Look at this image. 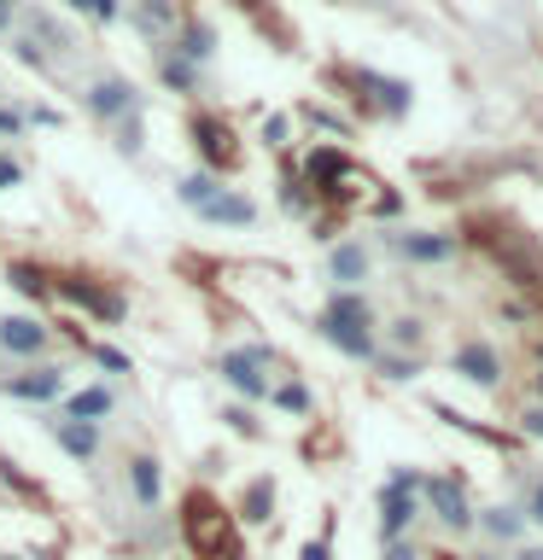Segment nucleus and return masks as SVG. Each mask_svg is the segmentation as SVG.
Wrapping results in <instances>:
<instances>
[{"mask_svg":"<svg viewBox=\"0 0 543 560\" xmlns=\"http://www.w3.org/2000/svg\"><path fill=\"white\" fill-rule=\"evenodd\" d=\"M187 542L199 549V560H228L234 555V514H222L210 497H187Z\"/></svg>","mask_w":543,"mask_h":560,"instance_id":"obj_1","label":"nucleus"},{"mask_svg":"<svg viewBox=\"0 0 543 560\" xmlns=\"http://www.w3.org/2000/svg\"><path fill=\"white\" fill-rule=\"evenodd\" d=\"M415 490H420V479L409 467H397L392 485L380 490V537L385 542H403V532L420 520V497H415Z\"/></svg>","mask_w":543,"mask_h":560,"instance_id":"obj_2","label":"nucleus"},{"mask_svg":"<svg viewBox=\"0 0 543 560\" xmlns=\"http://www.w3.org/2000/svg\"><path fill=\"white\" fill-rule=\"evenodd\" d=\"M420 497H427V508L438 514L444 532H467V525H473V508H467V497H462V485H455V479H427V485H420Z\"/></svg>","mask_w":543,"mask_h":560,"instance_id":"obj_3","label":"nucleus"},{"mask_svg":"<svg viewBox=\"0 0 543 560\" xmlns=\"http://www.w3.org/2000/svg\"><path fill=\"white\" fill-rule=\"evenodd\" d=\"M263 362H269V350H234V357H222V380L234 385V392H245V397H269Z\"/></svg>","mask_w":543,"mask_h":560,"instance_id":"obj_4","label":"nucleus"},{"mask_svg":"<svg viewBox=\"0 0 543 560\" xmlns=\"http://www.w3.org/2000/svg\"><path fill=\"white\" fill-rule=\"evenodd\" d=\"M88 112H94V117H105V122H117V117H129L135 112V88L129 82H94V88H88Z\"/></svg>","mask_w":543,"mask_h":560,"instance_id":"obj_5","label":"nucleus"},{"mask_svg":"<svg viewBox=\"0 0 543 560\" xmlns=\"http://www.w3.org/2000/svg\"><path fill=\"white\" fill-rule=\"evenodd\" d=\"M0 350H12V357H35V350H47V327L30 322V315H7V322H0Z\"/></svg>","mask_w":543,"mask_h":560,"instance_id":"obj_6","label":"nucleus"},{"mask_svg":"<svg viewBox=\"0 0 543 560\" xmlns=\"http://www.w3.org/2000/svg\"><path fill=\"white\" fill-rule=\"evenodd\" d=\"M0 392H7V397H24V402H47V397L65 392V374H59V368H35V374L0 380Z\"/></svg>","mask_w":543,"mask_h":560,"instance_id":"obj_7","label":"nucleus"},{"mask_svg":"<svg viewBox=\"0 0 543 560\" xmlns=\"http://www.w3.org/2000/svg\"><path fill=\"white\" fill-rule=\"evenodd\" d=\"M455 374H462L467 385H497L502 362H497V350H490V345H462V350H455Z\"/></svg>","mask_w":543,"mask_h":560,"instance_id":"obj_8","label":"nucleus"},{"mask_svg":"<svg viewBox=\"0 0 543 560\" xmlns=\"http://www.w3.org/2000/svg\"><path fill=\"white\" fill-rule=\"evenodd\" d=\"M53 438H59V450H70L77 462H94V450H100L94 420H53Z\"/></svg>","mask_w":543,"mask_h":560,"instance_id":"obj_9","label":"nucleus"},{"mask_svg":"<svg viewBox=\"0 0 543 560\" xmlns=\"http://www.w3.org/2000/svg\"><path fill=\"white\" fill-rule=\"evenodd\" d=\"M199 217H205V222H228V228H245V222L257 217V205H252V199H240V192H217V199H210V205H199Z\"/></svg>","mask_w":543,"mask_h":560,"instance_id":"obj_10","label":"nucleus"},{"mask_svg":"<svg viewBox=\"0 0 543 560\" xmlns=\"http://www.w3.org/2000/svg\"><path fill=\"white\" fill-rule=\"evenodd\" d=\"M129 490H135V502H140V508H152V502H158V490H164V472H158L152 455H135V462H129Z\"/></svg>","mask_w":543,"mask_h":560,"instance_id":"obj_11","label":"nucleus"},{"mask_svg":"<svg viewBox=\"0 0 543 560\" xmlns=\"http://www.w3.org/2000/svg\"><path fill=\"white\" fill-rule=\"evenodd\" d=\"M322 339L339 345L345 357H374V332L368 327H345V322H322Z\"/></svg>","mask_w":543,"mask_h":560,"instance_id":"obj_12","label":"nucleus"},{"mask_svg":"<svg viewBox=\"0 0 543 560\" xmlns=\"http://www.w3.org/2000/svg\"><path fill=\"white\" fill-rule=\"evenodd\" d=\"M59 292H70L77 304H88L94 315H105V322H123V298L100 292V287H82V280H59Z\"/></svg>","mask_w":543,"mask_h":560,"instance_id":"obj_13","label":"nucleus"},{"mask_svg":"<svg viewBox=\"0 0 543 560\" xmlns=\"http://www.w3.org/2000/svg\"><path fill=\"white\" fill-rule=\"evenodd\" d=\"M368 275V252L357 240H345V245H333V280L339 287H357V280Z\"/></svg>","mask_w":543,"mask_h":560,"instance_id":"obj_14","label":"nucleus"},{"mask_svg":"<svg viewBox=\"0 0 543 560\" xmlns=\"http://www.w3.org/2000/svg\"><path fill=\"white\" fill-rule=\"evenodd\" d=\"M193 135H199V147L210 152V164H222V170H228V164H240V152L228 147V140H234V135H228L217 117H205V122H199V129H193Z\"/></svg>","mask_w":543,"mask_h":560,"instance_id":"obj_15","label":"nucleus"},{"mask_svg":"<svg viewBox=\"0 0 543 560\" xmlns=\"http://www.w3.org/2000/svg\"><path fill=\"white\" fill-rule=\"evenodd\" d=\"M100 415H112V392H105V385H88V392L70 397L65 420H94V427H100Z\"/></svg>","mask_w":543,"mask_h":560,"instance_id":"obj_16","label":"nucleus"},{"mask_svg":"<svg viewBox=\"0 0 543 560\" xmlns=\"http://www.w3.org/2000/svg\"><path fill=\"white\" fill-rule=\"evenodd\" d=\"M217 192H222V182H217V175H205V170H199V175H187V182L175 187V199L199 210V205H210V199H217Z\"/></svg>","mask_w":543,"mask_h":560,"instance_id":"obj_17","label":"nucleus"},{"mask_svg":"<svg viewBox=\"0 0 543 560\" xmlns=\"http://www.w3.org/2000/svg\"><path fill=\"white\" fill-rule=\"evenodd\" d=\"M327 322L368 327V310H362V298H357V292H333V304H327Z\"/></svg>","mask_w":543,"mask_h":560,"instance_id":"obj_18","label":"nucleus"},{"mask_svg":"<svg viewBox=\"0 0 543 560\" xmlns=\"http://www.w3.org/2000/svg\"><path fill=\"white\" fill-rule=\"evenodd\" d=\"M403 252L420 257V262H438V257H450V240L444 234H409V240H403Z\"/></svg>","mask_w":543,"mask_h":560,"instance_id":"obj_19","label":"nucleus"},{"mask_svg":"<svg viewBox=\"0 0 543 560\" xmlns=\"http://www.w3.org/2000/svg\"><path fill=\"white\" fill-rule=\"evenodd\" d=\"M269 514H275V485H269V479H257V485H252V497H245V520L263 525Z\"/></svg>","mask_w":543,"mask_h":560,"instance_id":"obj_20","label":"nucleus"},{"mask_svg":"<svg viewBox=\"0 0 543 560\" xmlns=\"http://www.w3.org/2000/svg\"><path fill=\"white\" fill-rule=\"evenodd\" d=\"M269 397H275L287 415H304V409H310V392H304L298 380H287V385H269Z\"/></svg>","mask_w":543,"mask_h":560,"instance_id":"obj_21","label":"nucleus"},{"mask_svg":"<svg viewBox=\"0 0 543 560\" xmlns=\"http://www.w3.org/2000/svg\"><path fill=\"white\" fill-rule=\"evenodd\" d=\"M70 7H77L82 18H100V24H112V18L123 12V7H117V0H70Z\"/></svg>","mask_w":543,"mask_h":560,"instance_id":"obj_22","label":"nucleus"},{"mask_svg":"<svg viewBox=\"0 0 543 560\" xmlns=\"http://www.w3.org/2000/svg\"><path fill=\"white\" fill-rule=\"evenodd\" d=\"M485 525H490V537H515V532H520L515 508H497V514H485Z\"/></svg>","mask_w":543,"mask_h":560,"instance_id":"obj_23","label":"nucleus"},{"mask_svg":"<svg viewBox=\"0 0 543 560\" xmlns=\"http://www.w3.org/2000/svg\"><path fill=\"white\" fill-rule=\"evenodd\" d=\"M12 287H18V292H30V298H42V292H47V287H42V275H35L30 262H18V269H12Z\"/></svg>","mask_w":543,"mask_h":560,"instance_id":"obj_24","label":"nucleus"},{"mask_svg":"<svg viewBox=\"0 0 543 560\" xmlns=\"http://www.w3.org/2000/svg\"><path fill=\"white\" fill-rule=\"evenodd\" d=\"M140 24H147V30H170V7H164V0H147V7H140Z\"/></svg>","mask_w":543,"mask_h":560,"instance_id":"obj_25","label":"nucleus"},{"mask_svg":"<svg viewBox=\"0 0 543 560\" xmlns=\"http://www.w3.org/2000/svg\"><path fill=\"white\" fill-rule=\"evenodd\" d=\"M182 52H187V59H210V30H187Z\"/></svg>","mask_w":543,"mask_h":560,"instance_id":"obj_26","label":"nucleus"},{"mask_svg":"<svg viewBox=\"0 0 543 560\" xmlns=\"http://www.w3.org/2000/svg\"><path fill=\"white\" fill-rule=\"evenodd\" d=\"M380 374H385V380H415V362H409V357H385Z\"/></svg>","mask_w":543,"mask_h":560,"instance_id":"obj_27","label":"nucleus"},{"mask_svg":"<svg viewBox=\"0 0 543 560\" xmlns=\"http://www.w3.org/2000/svg\"><path fill=\"white\" fill-rule=\"evenodd\" d=\"M392 339H397V345H420V322H397Z\"/></svg>","mask_w":543,"mask_h":560,"instance_id":"obj_28","label":"nucleus"},{"mask_svg":"<svg viewBox=\"0 0 543 560\" xmlns=\"http://www.w3.org/2000/svg\"><path fill=\"white\" fill-rule=\"evenodd\" d=\"M18 47V59H24V65H35V70H42L47 59H42V47H35V42H12Z\"/></svg>","mask_w":543,"mask_h":560,"instance_id":"obj_29","label":"nucleus"},{"mask_svg":"<svg viewBox=\"0 0 543 560\" xmlns=\"http://www.w3.org/2000/svg\"><path fill=\"white\" fill-rule=\"evenodd\" d=\"M100 368H112V374H123V368H129V357H123V350H105V345H100Z\"/></svg>","mask_w":543,"mask_h":560,"instance_id":"obj_30","label":"nucleus"},{"mask_svg":"<svg viewBox=\"0 0 543 560\" xmlns=\"http://www.w3.org/2000/svg\"><path fill=\"white\" fill-rule=\"evenodd\" d=\"M164 77H170L175 88H193V70H187V65H175V59L164 65Z\"/></svg>","mask_w":543,"mask_h":560,"instance_id":"obj_31","label":"nucleus"},{"mask_svg":"<svg viewBox=\"0 0 543 560\" xmlns=\"http://www.w3.org/2000/svg\"><path fill=\"white\" fill-rule=\"evenodd\" d=\"M385 560H420V555L409 549V542H385Z\"/></svg>","mask_w":543,"mask_h":560,"instance_id":"obj_32","label":"nucleus"},{"mask_svg":"<svg viewBox=\"0 0 543 560\" xmlns=\"http://www.w3.org/2000/svg\"><path fill=\"white\" fill-rule=\"evenodd\" d=\"M18 129H24V117H18V112H0V135H18Z\"/></svg>","mask_w":543,"mask_h":560,"instance_id":"obj_33","label":"nucleus"},{"mask_svg":"<svg viewBox=\"0 0 543 560\" xmlns=\"http://www.w3.org/2000/svg\"><path fill=\"white\" fill-rule=\"evenodd\" d=\"M525 432H532V438H543V409H525Z\"/></svg>","mask_w":543,"mask_h":560,"instance_id":"obj_34","label":"nucleus"},{"mask_svg":"<svg viewBox=\"0 0 543 560\" xmlns=\"http://www.w3.org/2000/svg\"><path fill=\"white\" fill-rule=\"evenodd\" d=\"M525 514H532V520L543 525V479H538V490H532V508H525Z\"/></svg>","mask_w":543,"mask_h":560,"instance_id":"obj_35","label":"nucleus"},{"mask_svg":"<svg viewBox=\"0 0 543 560\" xmlns=\"http://www.w3.org/2000/svg\"><path fill=\"white\" fill-rule=\"evenodd\" d=\"M0 187H18V164H7V158H0Z\"/></svg>","mask_w":543,"mask_h":560,"instance_id":"obj_36","label":"nucleus"},{"mask_svg":"<svg viewBox=\"0 0 543 560\" xmlns=\"http://www.w3.org/2000/svg\"><path fill=\"white\" fill-rule=\"evenodd\" d=\"M298 560H327V542H304V555Z\"/></svg>","mask_w":543,"mask_h":560,"instance_id":"obj_37","label":"nucleus"},{"mask_svg":"<svg viewBox=\"0 0 543 560\" xmlns=\"http://www.w3.org/2000/svg\"><path fill=\"white\" fill-rule=\"evenodd\" d=\"M0 30H12V0H0Z\"/></svg>","mask_w":543,"mask_h":560,"instance_id":"obj_38","label":"nucleus"},{"mask_svg":"<svg viewBox=\"0 0 543 560\" xmlns=\"http://www.w3.org/2000/svg\"><path fill=\"white\" fill-rule=\"evenodd\" d=\"M538 397H543V374H538Z\"/></svg>","mask_w":543,"mask_h":560,"instance_id":"obj_39","label":"nucleus"},{"mask_svg":"<svg viewBox=\"0 0 543 560\" xmlns=\"http://www.w3.org/2000/svg\"><path fill=\"white\" fill-rule=\"evenodd\" d=\"M480 560H497V555H480Z\"/></svg>","mask_w":543,"mask_h":560,"instance_id":"obj_40","label":"nucleus"},{"mask_svg":"<svg viewBox=\"0 0 543 560\" xmlns=\"http://www.w3.org/2000/svg\"><path fill=\"white\" fill-rule=\"evenodd\" d=\"M7 560H12V555H7Z\"/></svg>","mask_w":543,"mask_h":560,"instance_id":"obj_41","label":"nucleus"}]
</instances>
